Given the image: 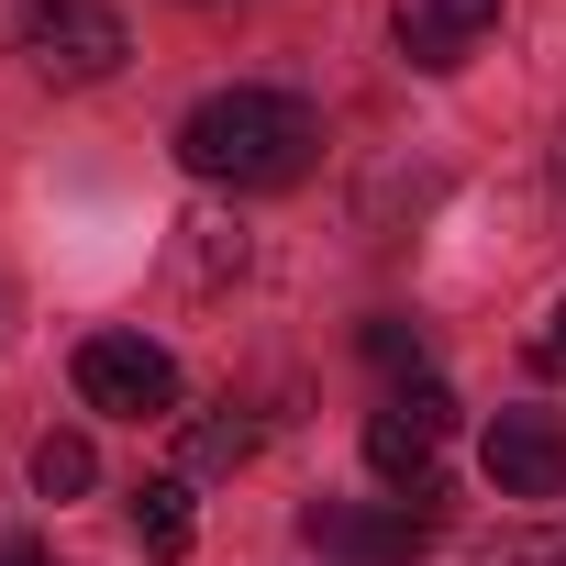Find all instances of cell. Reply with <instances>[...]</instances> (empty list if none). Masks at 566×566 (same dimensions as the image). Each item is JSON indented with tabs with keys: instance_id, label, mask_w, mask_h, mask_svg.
<instances>
[{
	"instance_id": "1",
	"label": "cell",
	"mask_w": 566,
	"mask_h": 566,
	"mask_svg": "<svg viewBox=\"0 0 566 566\" xmlns=\"http://www.w3.org/2000/svg\"><path fill=\"white\" fill-rule=\"evenodd\" d=\"M323 156V112L301 90H211L178 123V167L200 189H301Z\"/></svg>"
},
{
	"instance_id": "2",
	"label": "cell",
	"mask_w": 566,
	"mask_h": 566,
	"mask_svg": "<svg viewBox=\"0 0 566 566\" xmlns=\"http://www.w3.org/2000/svg\"><path fill=\"white\" fill-rule=\"evenodd\" d=\"M444 433H455L444 378H400V389L367 411V467H378L411 511H433V500H444Z\"/></svg>"
},
{
	"instance_id": "3",
	"label": "cell",
	"mask_w": 566,
	"mask_h": 566,
	"mask_svg": "<svg viewBox=\"0 0 566 566\" xmlns=\"http://www.w3.org/2000/svg\"><path fill=\"white\" fill-rule=\"evenodd\" d=\"M78 400L123 422H178V356L145 334H90L78 345Z\"/></svg>"
},
{
	"instance_id": "4",
	"label": "cell",
	"mask_w": 566,
	"mask_h": 566,
	"mask_svg": "<svg viewBox=\"0 0 566 566\" xmlns=\"http://www.w3.org/2000/svg\"><path fill=\"white\" fill-rule=\"evenodd\" d=\"M23 56H34V78L90 90V78L123 67V12H112V0H45L34 34H23Z\"/></svg>"
},
{
	"instance_id": "5",
	"label": "cell",
	"mask_w": 566,
	"mask_h": 566,
	"mask_svg": "<svg viewBox=\"0 0 566 566\" xmlns=\"http://www.w3.org/2000/svg\"><path fill=\"white\" fill-rule=\"evenodd\" d=\"M301 544L323 566H422V511H378V500H312Z\"/></svg>"
},
{
	"instance_id": "6",
	"label": "cell",
	"mask_w": 566,
	"mask_h": 566,
	"mask_svg": "<svg viewBox=\"0 0 566 566\" xmlns=\"http://www.w3.org/2000/svg\"><path fill=\"white\" fill-rule=\"evenodd\" d=\"M489 489L500 500H566V411H500L489 422Z\"/></svg>"
},
{
	"instance_id": "7",
	"label": "cell",
	"mask_w": 566,
	"mask_h": 566,
	"mask_svg": "<svg viewBox=\"0 0 566 566\" xmlns=\"http://www.w3.org/2000/svg\"><path fill=\"white\" fill-rule=\"evenodd\" d=\"M489 34H500V0H400V56H411L422 78L467 67Z\"/></svg>"
},
{
	"instance_id": "8",
	"label": "cell",
	"mask_w": 566,
	"mask_h": 566,
	"mask_svg": "<svg viewBox=\"0 0 566 566\" xmlns=\"http://www.w3.org/2000/svg\"><path fill=\"white\" fill-rule=\"evenodd\" d=\"M134 533H145L156 566H178L189 533H200V522H189V478H145V489H134Z\"/></svg>"
},
{
	"instance_id": "9",
	"label": "cell",
	"mask_w": 566,
	"mask_h": 566,
	"mask_svg": "<svg viewBox=\"0 0 566 566\" xmlns=\"http://www.w3.org/2000/svg\"><path fill=\"white\" fill-rule=\"evenodd\" d=\"M244 455H255V422H244L233 400L189 422V478H222V467H244Z\"/></svg>"
},
{
	"instance_id": "10",
	"label": "cell",
	"mask_w": 566,
	"mask_h": 566,
	"mask_svg": "<svg viewBox=\"0 0 566 566\" xmlns=\"http://www.w3.org/2000/svg\"><path fill=\"white\" fill-rule=\"evenodd\" d=\"M467 566H566V511H555V522H511V533H489Z\"/></svg>"
},
{
	"instance_id": "11",
	"label": "cell",
	"mask_w": 566,
	"mask_h": 566,
	"mask_svg": "<svg viewBox=\"0 0 566 566\" xmlns=\"http://www.w3.org/2000/svg\"><path fill=\"white\" fill-rule=\"evenodd\" d=\"M90 478H101V455H90V433H45V444H34V489H45V500H78Z\"/></svg>"
},
{
	"instance_id": "12",
	"label": "cell",
	"mask_w": 566,
	"mask_h": 566,
	"mask_svg": "<svg viewBox=\"0 0 566 566\" xmlns=\"http://www.w3.org/2000/svg\"><path fill=\"white\" fill-rule=\"evenodd\" d=\"M367 367H389V378H400V367H422V334H411L400 312H378V323H367Z\"/></svg>"
},
{
	"instance_id": "13",
	"label": "cell",
	"mask_w": 566,
	"mask_h": 566,
	"mask_svg": "<svg viewBox=\"0 0 566 566\" xmlns=\"http://www.w3.org/2000/svg\"><path fill=\"white\" fill-rule=\"evenodd\" d=\"M533 356H544V367H555V378H566V301H555V312H544V334H533Z\"/></svg>"
},
{
	"instance_id": "14",
	"label": "cell",
	"mask_w": 566,
	"mask_h": 566,
	"mask_svg": "<svg viewBox=\"0 0 566 566\" xmlns=\"http://www.w3.org/2000/svg\"><path fill=\"white\" fill-rule=\"evenodd\" d=\"M34 12H45V0H0V34L23 45V34H34Z\"/></svg>"
},
{
	"instance_id": "15",
	"label": "cell",
	"mask_w": 566,
	"mask_h": 566,
	"mask_svg": "<svg viewBox=\"0 0 566 566\" xmlns=\"http://www.w3.org/2000/svg\"><path fill=\"white\" fill-rule=\"evenodd\" d=\"M0 566H56V555H45L34 533H12V544H0Z\"/></svg>"
}]
</instances>
